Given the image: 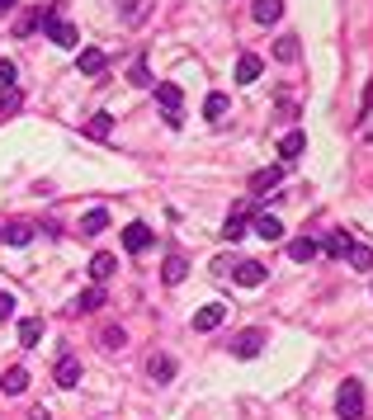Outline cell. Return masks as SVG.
Returning <instances> with one entry per match:
<instances>
[{
    "label": "cell",
    "instance_id": "cell-1",
    "mask_svg": "<svg viewBox=\"0 0 373 420\" xmlns=\"http://www.w3.org/2000/svg\"><path fill=\"white\" fill-rule=\"evenodd\" d=\"M336 411H341V420H359V416H364V383L345 378L341 397H336Z\"/></svg>",
    "mask_w": 373,
    "mask_h": 420
},
{
    "label": "cell",
    "instance_id": "cell-2",
    "mask_svg": "<svg viewBox=\"0 0 373 420\" xmlns=\"http://www.w3.org/2000/svg\"><path fill=\"white\" fill-rule=\"evenodd\" d=\"M43 29H47V38H52V43H57V47H76V43H80L76 24H66V19H57V10H47Z\"/></svg>",
    "mask_w": 373,
    "mask_h": 420
},
{
    "label": "cell",
    "instance_id": "cell-3",
    "mask_svg": "<svg viewBox=\"0 0 373 420\" xmlns=\"http://www.w3.org/2000/svg\"><path fill=\"white\" fill-rule=\"evenodd\" d=\"M232 279L241 283V288H260V283L269 279V269H264L260 260H241V265H232Z\"/></svg>",
    "mask_w": 373,
    "mask_h": 420
},
{
    "label": "cell",
    "instance_id": "cell-4",
    "mask_svg": "<svg viewBox=\"0 0 373 420\" xmlns=\"http://www.w3.org/2000/svg\"><path fill=\"white\" fill-rule=\"evenodd\" d=\"M222 316H227V307H222V302H208V307L194 311V331H199V335H208V331L222 326Z\"/></svg>",
    "mask_w": 373,
    "mask_h": 420
},
{
    "label": "cell",
    "instance_id": "cell-5",
    "mask_svg": "<svg viewBox=\"0 0 373 420\" xmlns=\"http://www.w3.org/2000/svg\"><path fill=\"white\" fill-rule=\"evenodd\" d=\"M260 350H264V331H241V335L232 340V354L236 359H255Z\"/></svg>",
    "mask_w": 373,
    "mask_h": 420
},
{
    "label": "cell",
    "instance_id": "cell-6",
    "mask_svg": "<svg viewBox=\"0 0 373 420\" xmlns=\"http://www.w3.org/2000/svg\"><path fill=\"white\" fill-rule=\"evenodd\" d=\"M123 246L133 250V255H142V250L152 246V227H147V222H128L123 227Z\"/></svg>",
    "mask_w": 373,
    "mask_h": 420
},
{
    "label": "cell",
    "instance_id": "cell-7",
    "mask_svg": "<svg viewBox=\"0 0 373 420\" xmlns=\"http://www.w3.org/2000/svg\"><path fill=\"white\" fill-rule=\"evenodd\" d=\"M283 180V166H264V171L250 175V194H269V189H279Z\"/></svg>",
    "mask_w": 373,
    "mask_h": 420
},
{
    "label": "cell",
    "instance_id": "cell-8",
    "mask_svg": "<svg viewBox=\"0 0 373 420\" xmlns=\"http://www.w3.org/2000/svg\"><path fill=\"white\" fill-rule=\"evenodd\" d=\"M52 378H57V388H76V383H80V359L76 354H62Z\"/></svg>",
    "mask_w": 373,
    "mask_h": 420
},
{
    "label": "cell",
    "instance_id": "cell-9",
    "mask_svg": "<svg viewBox=\"0 0 373 420\" xmlns=\"http://www.w3.org/2000/svg\"><path fill=\"white\" fill-rule=\"evenodd\" d=\"M180 99H185V94H180V85H175V80H161V85H156V104L166 109V118H171V113H180Z\"/></svg>",
    "mask_w": 373,
    "mask_h": 420
},
{
    "label": "cell",
    "instance_id": "cell-10",
    "mask_svg": "<svg viewBox=\"0 0 373 420\" xmlns=\"http://www.w3.org/2000/svg\"><path fill=\"white\" fill-rule=\"evenodd\" d=\"M250 227H255V236H260V241H283V222L274 218V213H260Z\"/></svg>",
    "mask_w": 373,
    "mask_h": 420
},
{
    "label": "cell",
    "instance_id": "cell-11",
    "mask_svg": "<svg viewBox=\"0 0 373 420\" xmlns=\"http://www.w3.org/2000/svg\"><path fill=\"white\" fill-rule=\"evenodd\" d=\"M264 71V62L255 57V52H241V62H236V85H250V80Z\"/></svg>",
    "mask_w": 373,
    "mask_h": 420
},
{
    "label": "cell",
    "instance_id": "cell-12",
    "mask_svg": "<svg viewBox=\"0 0 373 420\" xmlns=\"http://www.w3.org/2000/svg\"><path fill=\"white\" fill-rule=\"evenodd\" d=\"M317 241L312 236H298V241H288V260H298V265H307V260H317Z\"/></svg>",
    "mask_w": 373,
    "mask_h": 420
},
{
    "label": "cell",
    "instance_id": "cell-13",
    "mask_svg": "<svg viewBox=\"0 0 373 420\" xmlns=\"http://www.w3.org/2000/svg\"><path fill=\"white\" fill-rule=\"evenodd\" d=\"M114 269H118V255H109V250H99V255L90 260V279H94V283H104V279L114 274Z\"/></svg>",
    "mask_w": 373,
    "mask_h": 420
},
{
    "label": "cell",
    "instance_id": "cell-14",
    "mask_svg": "<svg viewBox=\"0 0 373 420\" xmlns=\"http://www.w3.org/2000/svg\"><path fill=\"white\" fill-rule=\"evenodd\" d=\"M104 66H109V57H104L99 47H80V71H85V76H99Z\"/></svg>",
    "mask_w": 373,
    "mask_h": 420
},
{
    "label": "cell",
    "instance_id": "cell-15",
    "mask_svg": "<svg viewBox=\"0 0 373 420\" xmlns=\"http://www.w3.org/2000/svg\"><path fill=\"white\" fill-rule=\"evenodd\" d=\"M307 152V132H283L279 137V156L283 161H293V156H302Z\"/></svg>",
    "mask_w": 373,
    "mask_h": 420
},
{
    "label": "cell",
    "instance_id": "cell-16",
    "mask_svg": "<svg viewBox=\"0 0 373 420\" xmlns=\"http://www.w3.org/2000/svg\"><path fill=\"white\" fill-rule=\"evenodd\" d=\"M350 246H355V236H350V232H331L322 250H326L331 260H345V255H350Z\"/></svg>",
    "mask_w": 373,
    "mask_h": 420
},
{
    "label": "cell",
    "instance_id": "cell-17",
    "mask_svg": "<svg viewBox=\"0 0 373 420\" xmlns=\"http://www.w3.org/2000/svg\"><path fill=\"white\" fill-rule=\"evenodd\" d=\"M104 227H109V213H104V208H90V213L80 218V236H99Z\"/></svg>",
    "mask_w": 373,
    "mask_h": 420
},
{
    "label": "cell",
    "instance_id": "cell-18",
    "mask_svg": "<svg viewBox=\"0 0 373 420\" xmlns=\"http://www.w3.org/2000/svg\"><path fill=\"white\" fill-rule=\"evenodd\" d=\"M0 236H5L10 246H29L33 241V222H10V227H0Z\"/></svg>",
    "mask_w": 373,
    "mask_h": 420
},
{
    "label": "cell",
    "instance_id": "cell-19",
    "mask_svg": "<svg viewBox=\"0 0 373 420\" xmlns=\"http://www.w3.org/2000/svg\"><path fill=\"white\" fill-rule=\"evenodd\" d=\"M24 388H29V369H10V373L0 378V392H5V397H19Z\"/></svg>",
    "mask_w": 373,
    "mask_h": 420
},
{
    "label": "cell",
    "instance_id": "cell-20",
    "mask_svg": "<svg viewBox=\"0 0 373 420\" xmlns=\"http://www.w3.org/2000/svg\"><path fill=\"white\" fill-rule=\"evenodd\" d=\"M185 274H189L185 255H171V260H166V265H161V279H166V283H185Z\"/></svg>",
    "mask_w": 373,
    "mask_h": 420
},
{
    "label": "cell",
    "instance_id": "cell-21",
    "mask_svg": "<svg viewBox=\"0 0 373 420\" xmlns=\"http://www.w3.org/2000/svg\"><path fill=\"white\" fill-rule=\"evenodd\" d=\"M250 15L260 19V24H274V19L283 15V0H255V10H250Z\"/></svg>",
    "mask_w": 373,
    "mask_h": 420
},
{
    "label": "cell",
    "instance_id": "cell-22",
    "mask_svg": "<svg viewBox=\"0 0 373 420\" xmlns=\"http://www.w3.org/2000/svg\"><path fill=\"white\" fill-rule=\"evenodd\" d=\"M43 340V321L29 316V321H19V345H38Z\"/></svg>",
    "mask_w": 373,
    "mask_h": 420
},
{
    "label": "cell",
    "instance_id": "cell-23",
    "mask_svg": "<svg viewBox=\"0 0 373 420\" xmlns=\"http://www.w3.org/2000/svg\"><path fill=\"white\" fill-rule=\"evenodd\" d=\"M94 307H104V288L94 283V288H85V293L76 297V311H94Z\"/></svg>",
    "mask_w": 373,
    "mask_h": 420
},
{
    "label": "cell",
    "instance_id": "cell-24",
    "mask_svg": "<svg viewBox=\"0 0 373 420\" xmlns=\"http://www.w3.org/2000/svg\"><path fill=\"white\" fill-rule=\"evenodd\" d=\"M147 373H152L156 383H166V378H175V359H166V354L152 359V364H147Z\"/></svg>",
    "mask_w": 373,
    "mask_h": 420
},
{
    "label": "cell",
    "instance_id": "cell-25",
    "mask_svg": "<svg viewBox=\"0 0 373 420\" xmlns=\"http://www.w3.org/2000/svg\"><path fill=\"white\" fill-rule=\"evenodd\" d=\"M227 113V94H208L203 99V118H222Z\"/></svg>",
    "mask_w": 373,
    "mask_h": 420
},
{
    "label": "cell",
    "instance_id": "cell-26",
    "mask_svg": "<svg viewBox=\"0 0 373 420\" xmlns=\"http://www.w3.org/2000/svg\"><path fill=\"white\" fill-rule=\"evenodd\" d=\"M19 104H24V94L10 85V90H0V113H19Z\"/></svg>",
    "mask_w": 373,
    "mask_h": 420
},
{
    "label": "cell",
    "instance_id": "cell-27",
    "mask_svg": "<svg viewBox=\"0 0 373 420\" xmlns=\"http://www.w3.org/2000/svg\"><path fill=\"white\" fill-rule=\"evenodd\" d=\"M274 57H279V62H298V38H279V43H274Z\"/></svg>",
    "mask_w": 373,
    "mask_h": 420
},
{
    "label": "cell",
    "instance_id": "cell-28",
    "mask_svg": "<svg viewBox=\"0 0 373 420\" xmlns=\"http://www.w3.org/2000/svg\"><path fill=\"white\" fill-rule=\"evenodd\" d=\"M222 236H227V241H241V236H246V218H241V213H232V218H227V227H222Z\"/></svg>",
    "mask_w": 373,
    "mask_h": 420
},
{
    "label": "cell",
    "instance_id": "cell-29",
    "mask_svg": "<svg viewBox=\"0 0 373 420\" xmlns=\"http://www.w3.org/2000/svg\"><path fill=\"white\" fill-rule=\"evenodd\" d=\"M123 340H128L123 326H104V331H99V345H104V350H118Z\"/></svg>",
    "mask_w": 373,
    "mask_h": 420
},
{
    "label": "cell",
    "instance_id": "cell-30",
    "mask_svg": "<svg viewBox=\"0 0 373 420\" xmlns=\"http://www.w3.org/2000/svg\"><path fill=\"white\" fill-rule=\"evenodd\" d=\"M350 265H355V269H373V250L369 246H350Z\"/></svg>",
    "mask_w": 373,
    "mask_h": 420
},
{
    "label": "cell",
    "instance_id": "cell-31",
    "mask_svg": "<svg viewBox=\"0 0 373 420\" xmlns=\"http://www.w3.org/2000/svg\"><path fill=\"white\" fill-rule=\"evenodd\" d=\"M109 128H114L109 113H94V118H90V137H109Z\"/></svg>",
    "mask_w": 373,
    "mask_h": 420
},
{
    "label": "cell",
    "instance_id": "cell-32",
    "mask_svg": "<svg viewBox=\"0 0 373 420\" xmlns=\"http://www.w3.org/2000/svg\"><path fill=\"white\" fill-rule=\"evenodd\" d=\"M15 76H19L15 62H0V90H10V85H15Z\"/></svg>",
    "mask_w": 373,
    "mask_h": 420
},
{
    "label": "cell",
    "instance_id": "cell-33",
    "mask_svg": "<svg viewBox=\"0 0 373 420\" xmlns=\"http://www.w3.org/2000/svg\"><path fill=\"white\" fill-rule=\"evenodd\" d=\"M133 85H152V76H147V62L133 66Z\"/></svg>",
    "mask_w": 373,
    "mask_h": 420
},
{
    "label": "cell",
    "instance_id": "cell-34",
    "mask_svg": "<svg viewBox=\"0 0 373 420\" xmlns=\"http://www.w3.org/2000/svg\"><path fill=\"white\" fill-rule=\"evenodd\" d=\"M0 316H15V297L10 293H0Z\"/></svg>",
    "mask_w": 373,
    "mask_h": 420
},
{
    "label": "cell",
    "instance_id": "cell-35",
    "mask_svg": "<svg viewBox=\"0 0 373 420\" xmlns=\"http://www.w3.org/2000/svg\"><path fill=\"white\" fill-rule=\"evenodd\" d=\"M10 10H15V0H0V15H10Z\"/></svg>",
    "mask_w": 373,
    "mask_h": 420
},
{
    "label": "cell",
    "instance_id": "cell-36",
    "mask_svg": "<svg viewBox=\"0 0 373 420\" xmlns=\"http://www.w3.org/2000/svg\"><path fill=\"white\" fill-rule=\"evenodd\" d=\"M123 5H128V10H133V5H137V0H123Z\"/></svg>",
    "mask_w": 373,
    "mask_h": 420
}]
</instances>
